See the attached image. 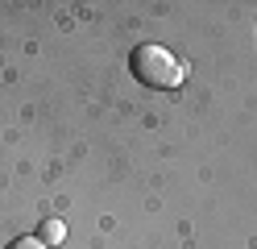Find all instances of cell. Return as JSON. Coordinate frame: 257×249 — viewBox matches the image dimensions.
<instances>
[{
    "instance_id": "6da1fadb",
    "label": "cell",
    "mask_w": 257,
    "mask_h": 249,
    "mask_svg": "<svg viewBox=\"0 0 257 249\" xmlns=\"http://www.w3.org/2000/svg\"><path fill=\"white\" fill-rule=\"evenodd\" d=\"M128 71H133V79L141 88H154V92H162V88L170 92V88L183 83V62L158 42H141L133 54H128Z\"/></svg>"
},
{
    "instance_id": "7a4b0ae2",
    "label": "cell",
    "mask_w": 257,
    "mask_h": 249,
    "mask_svg": "<svg viewBox=\"0 0 257 249\" xmlns=\"http://www.w3.org/2000/svg\"><path fill=\"white\" fill-rule=\"evenodd\" d=\"M62 237H67V228H62V220H46V224L38 228V241H42V245H58Z\"/></svg>"
},
{
    "instance_id": "3957f363",
    "label": "cell",
    "mask_w": 257,
    "mask_h": 249,
    "mask_svg": "<svg viewBox=\"0 0 257 249\" xmlns=\"http://www.w3.org/2000/svg\"><path fill=\"white\" fill-rule=\"evenodd\" d=\"M9 249H50V245H42L38 237H17V241H9Z\"/></svg>"
}]
</instances>
